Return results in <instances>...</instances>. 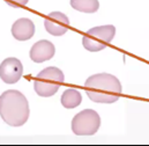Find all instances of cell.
Instances as JSON below:
<instances>
[{"label":"cell","instance_id":"cell-1","mask_svg":"<svg viewBox=\"0 0 149 146\" xmlns=\"http://www.w3.org/2000/svg\"><path fill=\"white\" fill-rule=\"evenodd\" d=\"M88 97L97 103H113L119 100L123 86L117 77L109 73H98L87 79L85 84Z\"/></svg>","mask_w":149,"mask_h":146},{"label":"cell","instance_id":"cell-2","mask_svg":"<svg viewBox=\"0 0 149 146\" xmlns=\"http://www.w3.org/2000/svg\"><path fill=\"white\" fill-rule=\"evenodd\" d=\"M28 100L20 90L9 89L0 95V116L11 126H22L28 121Z\"/></svg>","mask_w":149,"mask_h":146},{"label":"cell","instance_id":"cell-3","mask_svg":"<svg viewBox=\"0 0 149 146\" xmlns=\"http://www.w3.org/2000/svg\"><path fill=\"white\" fill-rule=\"evenodd\" d=\"M64 80L65 75L61 70L54 66H50L37 74L34 81V88L39 96L50 97L59 90Z\"/></svg>","mask_w":149,"mask_h":146},{"label":"cell","instance_id":"cell-4","mask_svg":"<svg viewBox=\"0 0 149 146\" xmlns=\"http://www.w3.org/2000/svg\"><path fill=\"white\" fill-rule=\"evenodd\" d=\"M116 35V28L112 25L98 26L89 29L82 37V45L91 52H97L105 49L109 43L112 42Z\"/></svg>","mask_w":149,"mask_h":146},{"label":"cell","instance_id":"cell-5","mask_svg":"<svg viewBox=\"0 0 149 146\" xmlns=\"http://www.w3.org/2000/svg\"><path fill=\"white\" fill-rule=\"evenodd\" d=\"M101 126V117L92 109H85L72 119V131L76 136H92Z\"/></svg>","mask_w":149,"mask_h":146},{"label":"cell","instance_id":"cell-6","mask_svg":"<svg viewBox=\"0 0 149 146\" xmlns=\"http://www.w3.org/2000/svg\"><path fill=\"white\" fill-rule=\"evenodd\" d=\"M22 73H23V66L18 58H6L0 64V78L6 84L18 82L21 79Z\"/></svg>","mask_w":149,"mask_h":146},{"label":"cell","instance_id":"cell-7","mask_svg":"<svg viewBox=\"0 0 149 146\" xmlns=\"http://www.w3.org/2000/svg\"><path fill=\"white\" fill-rule=\"evenodd\" d=\"M44 27L51 35L63 36L69 28V20L61 12H51L44 20Z\"/></svg>","mask_w":149,"mask_h":146},{"label":"cell","instance_id":"cell-8","mask_svg":"<svg viewBox=\"0 0 149 146\" xmlns=\"http://www.w3.org/2000/svg\"><path fill=\"white\" fill-rule=\"evenodd\" d=\"M56 54V48L47 39H41L31 46L30 58L35 63H43L51 59Z\"/></svg>","mask_w":149,"mask_h":146},{"label":"cell","instance_id":"cell-9","mask_svg":"<svg viewBox=\"0 0 149 146\" xmlns=\"http://www.w3.org/2000/svg\"><path fill=\"white\" fill-rule=\"evenodd\" d=\"M35 34V25L30 19H19L12 26V35L18 41H28Z\"/></svg>","mask_w":149,"mask_h":146},{"label":"cell","instance_id":"cell-10","mask_svg":"<svg viewBox=\"0 0 149 146\" xmlns=\"http://www.w3.org/2000/svg\"><path fill=\"white\" fill-rule=\"evenodd\" d=\"M81 101V93L75 88H67L61 95V104L67 109H73V108L80 106Z\"/></svg>","mask_w":149,"mask_h":146},{"label":"cell","instance_id":"cell-11","mask_svg":"<svg viewBox=\"0 0 149 146\" xmlns=\"http://www.w3.org/2000/svg\"><path fill=\"white\" fill-rule=\"evenodd\" d=\"M71 6L82 13H95L98 11V0H71Z\"/></svg>","mask_w":149,"mask_h":146},{"label":"cell","instance_id":"cell-12","mask_svg":"<svg viewBox=\"0 0 149 146\" xmlns=\"http://www.w3.org/2000/svg\"><path fill=\"white\" fill-rule=\"evenodd\" d=\"M11 7L18 8V7H22V6H25L28 4L29 0H5Z\"/></svg>","mask_w":149,"mask_h":146}]
</instances>
